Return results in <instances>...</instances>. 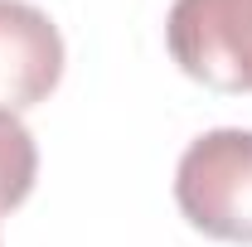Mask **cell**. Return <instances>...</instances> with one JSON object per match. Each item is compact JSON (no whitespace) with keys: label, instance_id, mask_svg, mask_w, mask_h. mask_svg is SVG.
<instances>
[{"label":"cell","instance_id":"6da1fadb","mask_svg":"<svg viewBox=\"0 0 252 247\" xmlns=\"http://www.w3.org/2000/svg\"><path fill=\"white\" fill-rule=\"evenodd\" d=\"M180 214L214 243H252V131L214 126L175 165Z\"/></svg>","mask_w":252,"mask_h":247},{"label":"cell","instance_id":"7a4b0ae2","mask_svg":"<svg viewBox=\"0 0 252 247\" xmlns=\"http://www.w3.org/2000/svg\"><path fill=\"white\" fill-rule=\"evenodd\" d=\"M170 59L214 93H252V0H175Z\"/></svg>","mask_w":252,"mask_h":247},{"label":"cell","instance_id":"3957f363","mask_svg":"<svg viewBox=\"0 0 252 247\" xmlns=\"http://www.w3.org/2000/svg\"><path fill=\"white\" fill-rule=\"evenodd\" d=\"M63 78V34L30 0H0V112L39 107Z\"/></svg>","mask_w":252,"mask_h":247},{"label":"cell","instance_id":"277c9868","mask_svg":"<svg viewBox=\"0 0 252 247\" xmlns=\"http://www.w3.org/2000/svg\"><path fill=\"white\" fill-rule=\"evenodd\" d=\"M34 175H39V146H34L30 126L0 112V218L30 199Z\"/></svg>","mask_w":252,"mask_h":247}]
</instances>
